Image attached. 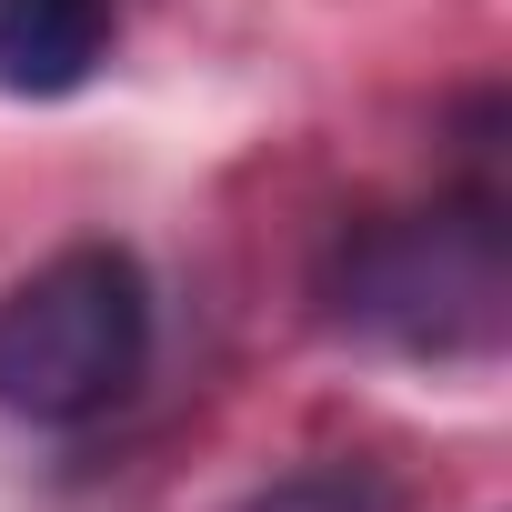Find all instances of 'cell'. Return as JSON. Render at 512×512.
I'll return each mask as SVG.
<instances>
[{
  "label": "cell",
  "instance_id": "6da1fadb",
  "mask_svg": "<svg viewBox=\"0 0 512 512\" xmlns=\"http://www.w3.org/2000/svg\"><path fill=\"white\" fill-rule=\"evenodd\" d=\"M502 191L462 181L432 211H382L332 251V322L392 352H492L502 342Z\"/></svg>",
  "mask_w": 512,
  "mask_h": 512
},
{
  "label": "cell",
  "instance_id": "7a4b0ae2",
  "mask_svg": "<svg viewBox=\"0 0 512 512\" xmlns=\"http://www.w3.org/2000/svg\"><path fill=\"white\" fill-rule=\"evenodd\" d=\"M151 362V282L131 251L81 241L0 292V412L11 422H91Z\"/></svg>",
  "mask_w": 512,
  "mask_h": 512
},
{
  "label": "cell",
  "instance_id": "3957f363",
  "mask_svg": "<svg viewBox=\"0 0 512 512\" xmlns=\"http://www.w3.org/2000/svg\"><path fill=\"white\" fill-rule=\"evenodd\" d=\"M111 61V0H0V91L61 101Z\"/></svg>",
  "mask_w": 512,
  "mask_h": 512
},
{
  "label": "cell",
  "instance_id": "277c9868",
  "mask_svg": "<svg viewBox=\"0 0 512 512\" xmlns=\"http://www.w3.org/2000/svg\"><path fill=\"white\" fill-rule=\"evenodd\" d=\"M241 512H402L382 472H352V462H322V472H282L262 482Z\"/></svg>",
  "mask_w": 512,
  "mask_h": 512
}]
</instances>
